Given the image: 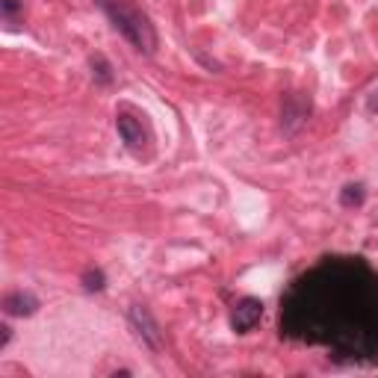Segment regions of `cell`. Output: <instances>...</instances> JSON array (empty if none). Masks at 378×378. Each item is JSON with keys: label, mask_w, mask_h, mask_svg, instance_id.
I'll list each match as a JSON object with an SVG mask.
<instances>
[{"label": "cell", "mask_w": 378, "mask_h": 378, "mask_svg": "<svg viewBox=\"0 0 378 378\" xmlns=\"http://www.w3.org/2000/svg\"><path fill=\"white\" fill-rule=\"evenodd\" d=\"M307 113H311V101H304L298 92L284 98V122H287V127L302 124L304 118H307Z\"/></svg>", "instance_id": "6"}, {"label": "cell", "mask_w": 378, "mask_h": 378, "mask_svg": "<svg viewBox=\"0 0 378 378\" xmlns=\"http://www.w3.org/2000/svg\"><path fill=\"white\" fill-rule=\"evenodd\" d=\"M38 311V298L27 290H15L3 296V313L6 316H33Z\"/></svg>", "instance_id": "5"}, {"label": "cell", "mask_w": 378, "mask_h": 378, "mask_svg": "<svg viewBox=\"0 0 378 378\" xmlns=\"http://www.w3.org/2000/svg\"><path fill=\"white\" fill-rule=\"evenodd\" d=\"M115 131L122 136V142L127 145L131 154H145L148 145H151V133L142 124V118H136L131 113H118L115 115Z\"/></svg>", "instance_id": "3"}, {"label": "cell", "mask_w": 378, "mask_h": 378, "mask_svg": "<svg viewBox=\"0 0 378 378\" xmlns=\"http://www.w3.org/2000/svg\"><path fill=\"white\" fill-rule=\"evenodd\" d=\"M127 320H131V328H133L136 340L142 343L145 349L160 352V346H163L160 325H157V320L151 316V311H148L145 304H133V307H131V313H127Z\"/></svg>", "instance_id": "2"}, {"label": "cell", "mask_w": 378, "mask_h": 378, "mask_svg": "<svg viewBox=\"0 0 378 378\" xmlns=\"http://www.w3.org/2000/svg\"><path fill=\"white\" fill-rule=\"evenodd\" d=\"M364 198H366L364 184H349V186H343V192H340V204L343 207H361Z\"/></svg>", "instance_id": "7"}, {"label": "cell", "mask_w": 378, "mask_h": 378, "mask_svg": "<svg viewBox=\"0 0 378 378\" xmlns=\"http://www.w3.org/2000/svg\"><path fill=\"white\" fill-rule=\"evenodd\" d=\"M9 331H12L9 325H0V349H3V346L9 343Z\"/></svg>", "instance_id": "12"}, {"label": "cell", "mask_w": 378, "mask_h": 378, "mask_svg": "<svg viewBox=\"0 0 378 378\" xmlns=\"http://www.w3.org/2000/svg\"><path fill=\"white\" fill-rule=\"evenodd\" d=\"M260 316H263V302L260 298H240V302L234 304V313H231V328L236 334H245V331H252V328L260 322Z\"/></svg>", "instance_id": "4"}, {"label": "cell", "mask_w": 378, "mask_h": 378, "mask_svg": "<svg viewBox=\"0 0 378 378\" xmlns=\"http://www.w3.org/2000/svg\"><path fill=\"white\" fill-rule=\"evenodd\" d=\"M366 109H370V113H378V86L366 95Z\"/></svg>", "instance_id": "11"}, {"label": "cell", "mask_w": 378, "mask_h": 378, "mask_svg": "<svg viewBox=\"0 0 378 378\" xmlns=\"http://www.w3.org/2000/svg\"><path fill=\"white\" fill-rule=\"evenodd\" d=\"M98 6L104 9V15L113 21V27L131 42L139 54L151 56L157 51V30L148 21L145 12L131 3V0H98Z\"/></svg>", "instance_id": "1"}, {"label": "cell", "mask_w": 378, "mask_h": 378, "mask_svg": "<svg viewBox=\"0 0 378 378\" xmlns=\"http://www.w3.org/2000/svg\"><path fill=\"white\" fill-rule=\"evenodd\" d=\"M18 12H21V3H18V0H3V18H9V21H12Z\"/></svg>", "instance_id": "10"}, {"label": "cell", "mask_w": 378, "mask_h": 378, "mask_svg": "<svg viewBox=\"0 0 378 378\" xmlns=\"http://www.w3.org/2000/svg\"><path fill=\"white\" fill-rule=\"evenodd\" d=\"M80 281H83V290H89V293H101L107 287V278L101 269H86Z\"/></svg>", "instance_id": "8"}, {"label": "cell", "mask_w": 378, "mask_h": 378, "mask_svg": "<svg viewBox=\"0 0 378 378\" xmlns=\"http://www.w3.org/2000/svg\"><path fill=\"white\" fill-rule=\"evenodd\" d=\"M92 74L98 77V83H113V68L104 56H95L92 59Z\"/></svg>", "instance_id": "9"}]
</instances>
